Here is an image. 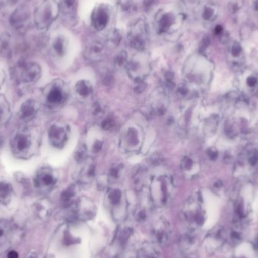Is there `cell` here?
Segmentation results:
<instances>
[{
	"mask_svg": "<svg viewBox=\"0 0 258 258\" xmlns=\"http://www.w3.org/2000/svg\"><path fill=\"white\" fill-rule=\"evenodd\" d=\"M41 135L33 127L18 129L11 139V150L17 159H29L40 148Z\"/></svg>",
	"mask_w": 258,
	"mask_h": 258,
	"instance_id": "obj_1",
	"label": "cell"
},
{
	"mask_svg": "<svg viewBox=\"0 0 258 258\" xmlns=\"http://www.w3.org/2000/svg\"><path fill=\"white\" fill-rule=\"evenodd\" d=\"M182 217L189 231L197 233L203 227L206 215L203 197L200 194H195L186 200L182 210Z\"/></svg>",
	"mask_w": 258,
	"mask_h": 258,
	"instance_id": "obj_2",
	"label": "cell"
},
{
	"mask_svg": "<svg viewBox=\"0 0 258 258\" xmlns=\"http://www.w3.org/2000/svg\"><path fill=\"white\" fill-rule=\"evenodd\" d=\"M67 207L68 209L67 218L70 222H87L93 219L97 213L95 203L86 197L74 200Z\"/></svg>",
	"mask_w": 258,
	"mask_h": 258,
	"instance_id": "obj_3",
	"label": "cell"
},
{
	"mask_svg": "<svg viewBox=\"0 0 258 258\" xmlns=\"http://www.w3.org/2000/svg\"><path fill=\"white\" fill-rule=\"evenodd\" d=\"M174 182L168 175L155 176L150 183V200L153 206L162 207L168 203L172 191Z\"/></svg>",
	"mask_w": 258,
	"mask_h": 258,
	"instance_id": "obj_4",
	"label": "cell"
},
{
	"mask_svg": "<svg viewBox=\"0 0 258 258\" xmlns=\"http://www.w3.org/2000/svg\"><path fill=\"white\" fill-rule=\"evenodd\" d=\"M106 202L113 221L116 223L123 222L128 212V200L123 191L119 188H109Z\"/></svg>",
	"mask_w": 258,
	"mask_h": 258,
	"instance_id": "obj_5",
	"label": "cell"
},
{
	"mask_svg": "<svg viewBox=\"0 0 258 258\" xmlns=\"http://www.w3.org/2000/svg\"><path fill=\"white\" fill-rule=\"evenodd\" d=\"M58 14V7L54 0H44L38 6L34 12V23L39 30L48 28L55 20Z\"/></svg>",
	"mask_w": 258,
	"mask_h": 258,
	"instance_id": "obj_6",
	"label": "cell"
},
{
	"mask_svg": "<svg viewBox=\"0 0 258 258\" xmlns=\"http://www.w3.org/2000/svg\"><path fill=\"white\" fill-rule=\"evenodd\" d=\"M142 130L138 125H129L121 134V148L127 153H136L141 148L143 143Z\"/></svg>",
	"mask_w": 258,
	"mask_h": 258,
	"instance_id": "obj_7",
	"label": "cell"
},
{
	"mask_svg": "<svg viewBox=\"0 0 258 258\" xmlns=\"http://www.w3.org/2000/svg\"><path fill=\"white\" fill-rule=\"evenodd\" d=\"M68 93L62 82H53L47 86L44 92L45 104L49 107H56L63 104L67 99Z\"/></svg>",
	"mask_w": 258,
	"mask_h": 258,
	"instance_id": "obj_8",
	"label": "cell"
},
{
	"mask_svg": "<svg viewBox=\"0 0 258 258\" xmlns=\"http://www.w3.org/2000/svg\"><path fill=\"white\" fill-rule=\"evenodd\" d=\"M171 226L166 218H158L152 227V237L155 245L158 246H166L171 239Z\"/></svg>",
	"mask_w": 258,
	"mask_h": 258,
	"instance_id": "obj_9",
	"label": "cell"
},
{
	"mask_svg": "<svg viewBox=\"0 0 258 258\" xmlns=\"http://www.w3.org/2000/svg\"><path fill=\"white\" fill-rule=\"evenodd\" d=\"M57 177L52 168L43 167L36 172L34 177L35 186L43 192L52 190L57 184Z\"/></svg>",
	"mask_w": 258,
	"mask_h": 258,
	"instance_id": "obj_10",
	"label": "cell"
},
{
	"mask_svg": "<svg viewBox=\"0 0 258 258\" xmlns=\"http://www.w3.org/2000/svg\"><path fill=\"white\" fill-rule=\"evenodd\" d=\"M228 239V233L224 227H216L211 230L203 241V245L206 251L214 253L224 246Z\"/></svg>",
	"mask_w": 258,
	"mask_h": 258,
	"instance_id": "obj_11",
	"label": "cell"
},
{
	"mask_svg": "<svg viewBox=\"0 0 258 258\" xmlns=\"http://www.w3.org/2000/svg\"><path fill=\"white\" fill-rule=\"evenodd\" d=\"M31 12L27 5L18 6L10 15L9 21L11 26L17 30H24L30 22Z\"/></svg>",
	"mask_w": 258,
	"mask_h": 258,
	"instance_id": "obj_12",
	"label": "cell"
},
{
	"mask_svg": "<svg viewBox=\"0 0 258 258\" xmlns=\"http://www.w3.org/2000/svg\"><path fill=\"white\" fill-rule=\"evenodd\" d=\"M258 166V150L256 147H248L239 155L238 167L242 171H252Z\"/></svg>",
	"mask_w": 258,
	"mask_h": 258,
	"instance_id": "obj_13",
	"label": "cell"
},
{
	"mask_svg": "<svg viewBox=\"0 0 258 258\" xmlns=\"http://www.w3.org/2000/svg\"><path fill=\"white\" fill-rule=\"evenodd\" d=\"M48 139L50 144L57 149H61L66 145L68 140V129L60 124H54L48 130Z\"/></svg>",
	"mask_w": 258,
	"mask_h": 258,
	"instance_id": "obj_14",
	"label": "cell"
},
{
	"mask_svg": "<svg viewBox=\"0 0 258 258\" xmlns=\"http://www.w3.org/2000/svg\"><path fill=\"white\" fill-rule=\"evenodd\" d=\"M42 76V69L38 63H27L20 71V80L24 84L31 85L36 83Z\"/></svg>",
	"mask_w": 258,
	"mask_h": 258,
	"instance_id": "obj_15",
	"label": "cell"
},
{
	"mask_svg": "<svg viewBox=\"0 0 258 258\" xmlns=\"http://www.w3.org/2000/svg\"><path fill=\"white\" fill-rule=\"evenodd\" d=\"M39 105L33 99H29L23 103L20 108L18 116L21 121L24 122L31 121L34 119L35 116L39 111Z\"/></svg>",
	"mask_w": 258,
	"mask_h": 258,
	"instance_id": "obj_16",
	"label": "cell"
},
{
	"mask_svg": "<svg viewBox=\"0 0 258 258\" xmlns=\"http://www.w3.org/2000/svg\"><path fill=\"white\" fill-rule=\"evenodd\" d=\"M152 206H153L151 200L148 203H145L144 202L140 203L135 207L133 212L134 219L138 223L146 222L150 216V212L152 210Z\"/></svg>",
	"mask_w": 258,
	"mask_h": 258,
	"instance_id": "obj_17",
	"label": "cell"
},
{
	"mask_svg": "<svg viewBox=\"0 0 258 258\" xmlns=\"http://www.w3.org/2000/svg\"><path fill=\"white\" fill-rule=\"evenodd\" d=\"M95 176V165L93 163L85 165L78 174V183L87 186L91 184Z\"/></svg>",
	"mask_w": 258,
	"mask_h": 258,
	"instance_id": "obj_18",
	"label": "cell"
},
{
	"mask_svg": "<svg viewBox=\"0 0 258 258\" xmlns=\"http://www.w3.org/2000/svg\"><path fill=\"white\" fill-rule=\"evenodd\" d=\"M182 171L186 177H192L198 172L199 164L197 159L190 156H185L180 164Z\"/></svg>",
	"mask_w": 258,
	"mask_h": 258,
	"instance_id": "obj_19",
	"label": "cell"
},
{
	"mask_svg": "<svg viewBox=\"0 0 258 258\" xmlns=\"http://www.w3.org/2000/svg\"><path fill=\"white\" fill-rule=\"evenodd\" d=\"M135 258H162L160 251L156 245L144 243L137 251Z\"/></svg>",
	"mask_w": 258,
	"mask_h": 258,
	"instance_id": "obj_20",
	"label": "cell"
},
{
	"mask_svg": "<svg viewBox=\"0 0 258 258\" xmlns=\"http://www.w3.org/2000/svg\"><path fill=\"white\" fill-rule=\"evenodd\" d=\"M147 175V169L144 166L138 167L134 171L133 176H132V183H133L134 188L137 192H141L142 190L144 185H145Z\"/></svg>",
	"mask_w": 258,
	"mask_h": 258,
	"instance_id": "obj_21",
	"label": "cell"
},
{
	"mask_svg": "<svg viewBox=\"0 0 258 258\" xmlns=\"http://www.w3.org/2000/svg\"><path fill=\"white\" fill-rule=\"evenodd\" d=\"M12 116L9 103L4 95H0V128L4 127Z\"/></svg>",
	"mask_w": 258,
	"mask_h": 258,
	"instance_id": "obj_22",
	"label": "cell"
},
{
	"mask_svg": "<svg viewBox=\"0 0 258 258\" xmlns=\"http://www.w3.org/2000/svg\"><path fill=\"white\" fill-rule=\"evenodd\" d=\"M75 92L80 98L86 99L93 93V86L88 80H80L76 84Z\"/></svg>",
	"mask_w": 258,
	"mask_h": 258,
	"instance_id": "obj_23",
	"label": "cell"
},
{
	"mask_svg": "<svg viewBox=\"0 0 258 258\" xmlns=\"http://www.w3.org/2000/svg\"><path fill=\"white\" fill-rule=\"evenodd\" d=\"M92 19H93L95 27L98 30H102L107 25L109 19L107 10L103 7L99 8L98 11L95 12V15H94Z\"/></svg>",
	"mask_w": 258,
	"mask_h": 258,
	"instance_id": "obj_24",
	"label": "cell"
},
{
	"mask_svg": "<svg viewBox=\"0 0 258 258\" xmlns=\"http://www.w3.org/2000/svg\"><path fill=\"white\" fill-rule=\"evenodd\" d=\"M12 185L7 182H0V203L6 204L10 201L12 197Z\"/></svg>",
	"mask_w": 258,
	"mask_h": 258,
	"instance_id": "obj_25",
	"label": "cell"
},
{
	"mask_svg": "<svg viewBox=\"0 0 258 258\" xmlns=\"http://www.w3.org/2000/svg\"><path fill=\"white\" fill-rule=\"evenodd\" d=\"M52 49L54 54L59 57H62L66 51V43L65 40L61 36L55 38L52 43Z\"/></svg>",
	"mask_w": 258,
	"mask_h": 258,
	"instance_id": "obj_26",
	"label": "cell"
},
{
	"mask_svg": "<svg viewBox=\"0 0 258 258\" xmlns=\"http://www.w3.org/2000/svg\"><path fill=\"white\" fill-rule=\"evenodd\" d=\"M77 188L75 186H71L62 194L61 200L63 203L67 205V206L74 201V197L77 194Z\"/></svg>",
	"mask_w": 258,
	"mask_h": 258,
	"instance_id": "obj_27",
	"label": "cell"
},
{
	"mask_svg": "<svg viewBox=\"0 0 258 258\" xmlns=\"http://www.w3.org/2000/svg\"><path fill=\"white\" fill-rule=\"evenodd\" d=\"M102 47L100 45H94L93 46L91 47L87 51V58L89 60H98L101 58L102 56Z\"/></svg>",
	"mask_w": 258,
	"mask_h": 258,
	"instance_id": "obj_28",
	"label": "cell"
},
{
	"mask_svg": "<svg viewBox=\"0 0 258 258\" xmlns=\"http://www.w3.org/2000/svg\"><path fill=\"white\" fill-rule=\"evenodd\" d=\"M76 161L80 163H83L88 159V148L85 144H82L81 147H79L76 151L74 156Z\"/></svg>",
	"mask_w": 258,
	"mask_h": 258,
	"instance_id": "obj_29",
	"label": "cell"
},
{
	"mask_svg": "<svg viewBox=\"0 0 258 258\" xmlns=\"http://www.w3.org/2000/svg\"><path fill=\"white\" fill-rule=\"evenodd\" d=\"M244 81H245V87L248 89V91L253 92L254 89H257L258 77L257 76L250 74V75L247 76Z\"/></svg>",
	"mask_w": 258,
	"mask_h": 258,
	"instance_id": "obj_30",
	"label": "cell"
},
{
	"mask_svg": "<svg viewBox=\"0 0 258 258\" xmlns=\"http://www.w3.org/2000/svg\"><path fill=\"white\" fill-rule=\"evenodd\" d=\"M122 170V165H116V166L113 167L110 170V174L109 175V178H110V181L111 180H116L119 178L120 176L121 171Z\"/></svg>",
	"mask_w": 258,
	"mask_h": 258,
	"instance_id": "obj_31",
	"label": "cell"
},
{
	"mask_svg": "<svg viewBox=\"0 0 258 258\" xmlns=\"http://www.w3.org/2000/svg\"><path fill=\"white\" fill-rule=\"evenodd\" d=\"M115 122L112 118L107 117L103 121L102 123H101V127H102L103 129L104 130H110L113 128L114 126Z\"/></svg>",
	"mask_w": 258,
	"mask_h": 258,
	"instance_id": "obj_32",
	"label": "cell"
},
{
	"mask_svg": "<svg viewBox=\"0 0 258 258\" xmlns=\"http://www.w3.org/2000/svg\"><path fill=\"white\" fill-rule=\"evenodd\" d=\"M127 60V54L125 52H122L118 55L116 59V63L118 66L122 67L125 64Z\"/></svg>",
	"mask_w": 258,
	"mask_h": 258,
	"instance_id": "obj_33",
	"label": "cell"
},
{
	"mask_svg": "<svg viewBox=\"0 0 258 258\" xmlns=\"http://www.w3.org/2000/svg\"><path fill=\"white\" fill-rule=\"evenodd\" d=\"M104 109L99 103H96L94 106L93 108V114L96 116H101L104 114Z\"/></svg>",
	"mask_w": 258,
	"mask_h": 258,
	"instance_id": "obj_34",
	"label": "cell"
},
{
	"mask_svg": "<svg viewBox=\"0 0 258 258\" xmlns=\"http://www.w3.org/2000/svg\"><path fill=\"white\" fill-rule=\"evenodd\" d=\"M103 144H104V143H103L102 141H101V140H96L95 143H94L93 145H92V151L95 153H99L101 149H102Z\"/></svg>",
	"mask_w": 258,
	"mask_h": 258,
	"instance_id": "obj_35",
	"label": "cell"
},
{
	"mask_svg": "<svg viewBox=\"0 0 258 258\" xmlns=\"http://www.w3.org/2000/svg\"><path fill=\"white\" fill-rule=\"evenodd\" d=\"M7 224L5 222L0 221V240L6 238V232H7Z\"/></svg>",
	"mask_w": 258,
	"mask_h": 258,
	"instance_id": "obj_36",
	"label": "cell"
},
{
	"mask_svg": "<svg viewBox=\"0 0 258 258\" xmlns=\"http://www.w3.org/2000/svg\"><path fill=\"white\" fill-rule=\"evenodd\" d=\"M146 88V84L144 81L139 82V83H136V86H135V91L138 94L142 93L144 92V89Z\"/></svg>",
	"mask_w": 258,
	"mask_h": 258,
	"instance_id": "obj_37",
	"label": "cell"
},
{
	"mask_svg": "<svg viewBox=\"0 0 258 258\" xmlns=\"http://www.w3.org/2000/svg\"><path fill=\"white\" fill-rule=\"evenodd\" d=\"M8 258H18V254L16 251H12L8 254Z\"/></svg>",
	"mask_w": 258,
	"mask_h": 258,
	"instance_id": "obj_38",
	"label": "cell"
},
{
	"mask_svg": "<svg viewBox=\"0 0 258 258\" xmlns=\"http://www.w3.org/2000/svg\"><path fill=\"white\" fill-rule=\"evenodd\" d=\"M8 0H0V12L6 6Z\"/></svg>",
	"mask_w": 258,
	"mask_h": 258,
	"instance_id": "obj_39",
	"label": "cell"
},
{
	"mask_svg": "<svg viewBox=\"0 0 258 258\" xmlns=\"http://www.w3.org/2000/svg\"><path fill=\"white\" fill-rule=\"evenodd\" d=\"M8 1H9V3H12V4H15V3H16L18 0H8Z\"/></svg>",
	"mask_w": 258,
	"mask_h": 258,
	"instance_id": "obj_40",
	"label": "cell"
},
{
	"mask_svg": "<svg viewBox=\"0 0 258 258\" xmlns=\"http://www.w3.org/2000/svg\"><path fill=\"white\" fill-rule=\"evenodd\" d=\"M2 83H3V78H2L1 75H0V86H1Z\"/></svg>",
	"mask_w": 258,
	"mask_h": 258,
	"instance_id": "obj_41",
	"label": "cell"
},
{
	"mask_svg": "<svg viewBox=\"0 0 258 258\" xmlns=\"http://www.w3.org/2000/svg\"><path fill=\"white\" fill-rule=\"evenodd\" d=\"M3 139H2L1 138H0V147H1L2 144H3Z\"/></svg>",
	"mask_w": 258,
	"mask_h": 258,
	"instance_id": "obj_42",
	"label": "cell"
},
{
	"mask_svg": "<svg viewBox=\"0 0 258 258\" xmlns=\"http://www.w3.org/2000/svg\"><path fill=\"white\" fill-rule=\"evenodd\" d=\"M257 248L258 250V236H257Z\"/></svg>",
	"mask_w": 258,
	"mask_h": 258,
	"instance_id": "obj_43",
	"label": "cell"
},
{
	"mask_svg": "<svg viewBox=\"0 0 258 258\" xmlns=\"http://www.w3.org/2000/svg\"><path fill=\"white\" fill-rule=\"evenodd\" d=\"M235 258H238V257H235Z\"/></svg>",
	"mask_w": 258,
	"mask_h": 258,
	"instance_id": "obj_44",
	"label": "cell"
}]
</instances>
